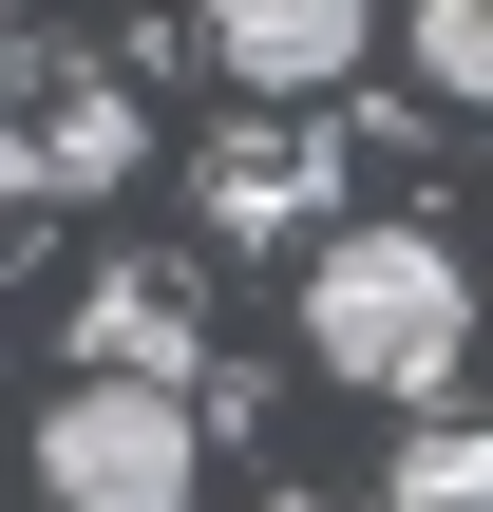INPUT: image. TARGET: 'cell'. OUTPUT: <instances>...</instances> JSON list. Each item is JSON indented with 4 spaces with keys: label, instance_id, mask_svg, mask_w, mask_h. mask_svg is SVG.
Returning a JSON list of instances; mask_svg holds the SVG:
<instances>
[{
    "label": "cell",
    "instance_id": "cell-10",
    "mask_svg": "<svg viewBox=\"0 0 493 512\" xmlns=\"http://www.w3.org/2000/svg\"><path fill=\"white\" fill-rule=\"evenodd\" d=\"M0 95H19V19H0Z\"/></svg>",
    "mask_w": 493,
    "mask_h": 512
},
{
    "label": "cell",
    "instance_id": "cell-9",
    "mask_svg": "<svg viewBox=\"0 0 493 512\" xmlns=\"http://www.w3.org/2000/svg\"><path fill=\"white\" fill-rule=\"evenodd\" d=\"M0 228H19V152H0Z\"/></svg>",
    "mask_w": 493,
    "mask_h": 512
},
{
    "label": "cell",
    "instance_id": "cell-4",
    "mask_svg": "<svg viewBox=\"0 0 493 512\" xmlns=\"http://www.w3.org/2000/svg\"><path fill=\"white\" fill-rule=\"evenodd\" d=\"M323 209H342V152L323 133H285V114H228L209 133V228L228 247H323Z\"/></svg>",
    "mask_w": 493,
    "mask_h": 512
},
{
    "label": "cell",
    "instance_id": "cell-2",
    "mask_svg": "<svg viewBox=\"0 0 493 512\" xmlns=\"http://www.w3.org/2000/svg\"><path fill=\"white\" fill-rule=\"evenodd\" d=\"M190 475H209L190 380H57V418H38V494L57 512H190Z\"/></svg>",
    "mask_w": 493,
    "mask_h": 512
},
{
    "label": "cell",
    "instance_id": "cell-3",
    "mask_svg": "<svg viewBox=\"0 0 493 512\" xmlns=\"http://www.w3.org/2000/svg\"><path fill=\"white\" fill-rule=\"evenodd\" d=\"M190 19H209V57H228V95H247V114L342 95V76H361V38H380V0H190Z\"/></svg>",
    "mask_w": 493,
    "mask_h": 512
},
{
    "label": "cell",
    "instance_id": "cell-8",
    "mask_svg": "<svg viewBox=\"0 0 493 512\" xmlns=\"http://www.w3.org/2000/svg\"><path fill=\"white\" fill-rule=\"evenodd\" d=\"M418 76L456 114H493V0H418Z\"/></svg>",
    "mask_w": 493,
    "mask_h": 512
},
{
    "label": "cell",
    "instance_id": "cell-7",
    "mask_svg": "<svg viewBox=\"0 0 493 512\" xmlns=\"http://www.w3.org/2000/svg\"><path fill=\"white\" fill-rule=\"evenodd\" d=\"M380 512H493V418H418L380 456Z\"/></svg>",
    "mask_w": 493,
    "mask_h": 512
},
{
    "label": "cell",
    "instance_id": "cell-1",
    "mask_svg": "<svg viewBox=\"0 0 493 512\" xmlns=\"http://www.w3.org/2000/svg\"><path fill=\"white\" fill-rule=\"evenodd\" d=\"M304 361L361 380V399H437V380L475 361V266H456L437 228H323V266H304Z\"/></svg>",
    "mask_w": 493,
    "mask_h": 512
},
{
    "label": "cell",
    "instance_id": "cell-5",
    "mask_svg": "<svg viewBox=\"0 0 493 512\" xmlns=\"http://www.w3.org/2000/svg\"><path fill=\"white\" fill-rule=\"evenodd\" d=\"M190 266H95L76 285V380H190Z\"/></svg>",
    "mask_w": 493,
    "mask_h": 512
},
{
    "label": "cell",
    "instance_id": "cell-6",
    "mask_svg": "<svg viewBox=\"0 0 493 512\" xmlns=\"http://www.w3.org/2000/svg\"><path fill=\"white\" fill-rule=\"evenodd\" d=\"M152 171V114L114 95V76H76L57 114H38V152H19V190H133Z\"/></svg>",
    "mask_w": 493,
    "mask_h": 512
}]
</instances>
